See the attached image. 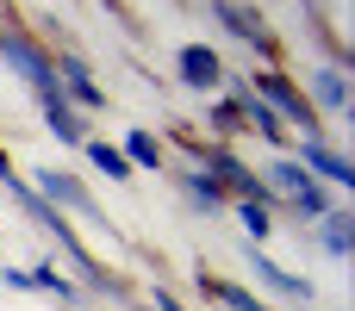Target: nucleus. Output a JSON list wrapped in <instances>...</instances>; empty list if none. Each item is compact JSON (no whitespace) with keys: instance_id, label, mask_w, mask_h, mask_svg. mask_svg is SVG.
Wrapping results in <instances>:
<instances>
[{"instance_id":"obj_7","label":"nucleus","mask_w":355,"mask_h":311,"mask_svg":"<svg viewBox=\"0 0 355 311\" xmlns=\"http://www.w3.org/2000/svg\"><path fill=\"white\" fill-rule=\"evenodd\" d=\"M306 100H312V112H349V75H343V62H324V69H312V81L300 87Z\"/></svg>"},{"instance_id":"obj_12","label":"nucleus","mask_w":355,"mask_h":311,"mask_svg":"<svg viewBox=\"0 0 355 311\" xmlns=\"http://www.w3.org/2000/svg\"><path fill=\"white\" fill-rule=\"evenodd\" d=\"M318 243H324V256H331V262H349V249H355V218L343 212V206H331V212L318 218Z\"/></svg>"},{"instance_id":"obj_14","label":"nucleus","mask_w":355,"mask_h":311,"mask_svg":"<svg viewBox=\"0 0 355 311\" xmlns=\"http://www.w3.org/2000/svg\"><path fill=\"white\" fill-rule=\"evenodd\" d=\"M237 224H243L250 249H262V243L275 237V206H268V199H237Z\"/></svg>"},{"instance_id":"obj_8","label":"nucleus","mask_w":355,"mask_h":311,"mask_svg":"<svg viewBox=\"0 0 355 311\" xmlns=\"http://www.w3.org/2000/svg\"><path fill=\"white\" fill-rule=\"evenodd\" d=\"M212 12L225 19V31H231V37H243V44H256L262 56L275 50V31H268V19H262L256 6H243V0H212Z\"/></svg>"},{"instance_id":"obj_6","label":"nucleus","mask_w":355,"mask_h":311,"mask_svg":"<svg viewBox=\"0 0 355 311\" xmlns=\"http://www.w3.org/2000/svg\"><path fill=\"white\" fill-rule=\"evenodd\" d=\"M37 106H44V131H50L56 143L81 150V143L94 137V131H87V118H81V112H75V106H69V100H62L56 87H44V94H37Z\"/></svg>"},{"instance_id":"obj_1","label":"nucleus","mask_w":355,"mask_h":311,"mask_svg":"<svg viewBox=\"0 0 355 311\" xmlns=\"http://www.w3.org/2000/svg\"><path fill=\"white\" fill-rule=\"evenodd\" d=\"M262 175H268V181H262L268 206L281 199V206H293L300 218H324V212H331V187H324V181H312V175H306L293 156H275Z\"/></svg>"},{"instance_id":"obj_5","label":"nucleus","mask_w":355,"mask_h":311,"mask_svg":"<svg viewBox=\"0 0 355 311\" xmlns=\"http://www.w3.org/2000/svg\"><path fill=\"white\" fill-rule=\"evenodd\" d=\"M56 62V94L75 106V112H106V87L94 81V69L75 56V50H62V56H50Z\"/></svg>"},{"instance_id":"obj_9","label":"nucleus","mask_w":355,"mask_h":311,"mask_svg":"<svg viewBox=\"0 0 355 311\" xmlns=\"http://www.w3.org/2000/svg\"><path fill=\"white\" fill-rule=\"evenodd\" d=\"M175 69H181V81H187L193 94H212V87L225 81V62H218V50H206V44H187V50L175 56Z\"/></svg>"},{"instance_id":"obj_3","label":"nucleus","mask_w":355,"mask_h":311,"mask_svg":"<svg viewBox=\"0 0 355 311\" xmlns=\"http://www.w3.org/2000/svg\"><path fill=\"white\" fill-rule=\"evenodd\" d=\"M0 62L25 81L31 94L56 87V62H50V50H44L37 37H25V31H0Z\"/></svg>"},{"instance_id":"obj_2","label":"nucleus","mask_w":355,"mask_h":311,"mask_svg":"<svg viewBox=\"0 0 355 311\" xmlns=\"http://www.w3.org/2000/svg\"><path fill=\"white\" fill-rule=\"evenodd\" d=\"M243 87H250V94H256V100H262V106H268V112H275L281 125H300L306 137H324V125H318L312 100H306V94H300V81H287L281 69H256V75H250Z\"/></svg>"},{"instance_id":"obj_21","label":"nucleus","mask_w":355,"mask_h":311,"mask_svg":"<svg viewBox=\"0 0 355 311\" xmlns=\"http://www.w3.org/2000/svg\"><path fill=\"white\" fill-rule=\"evenodd\" d=\"M0 281H6L12 293H31V274H19V268H0Z\"/></svg>"},{"instance_id":"obj_11","label":"nucleus","mask_w":355,"mask_h":311,"mask_svg":"<svg viewBox=\"0 0 355 311\" xmlns=\"http://www.w3.org/2000/svg\"><path fill=\"white\" fill-rule=\"evenodd\" d=\"M231 100H237V125H243V131H256V137H268V143H287V125H281V118H275V112L243 87V81H237V94H231Z\"/></svg>"},{"instance_id":"obj_22","label":"nucleus","mask_w":355,"mask_h":311,"mask_svg":"<svg viewBox=\"0 0 355 311\" xmlns=\"http://www.w3.org/2000/svg\"><path fill=\"white\" fill-rule=\"evenodd\" d=\"M6 175H12V162H6V150H0V181H6Z\"/></svg>"},{"instance_id":"obj_17","label":"nucleus","mask_w":355,"mask_h":311,"mask_svg":"<svg viewBox=\"0 0 355 311\" xmlns=\"http://www.w3.org/2000/svg\"><path fill=\"white\" fill-rule=\"evenodd\" d=\"M181 187H187V199H193V206H200V212H225V206H231V199H225V193H218V181H212V175H206V168H200V162H193V168H187V175H181Z\"/></svg>"},{"instance_id":"obj_19","label":"nucleus","mask_w":355,"mask_h":311,"mask_svg":"<svg viewBox=\"0 0 355 311\" xmlns=\"http://www.w3.org/2000/svg\"><path fill=\"white\" fill-rule=\"evenodd\" d=\"M212 125H218V131H243V125H237V100H218V106H212Z\"/></svg>"},{"instance_id":"obj_10","label":"nucleus","mask_w":355,"mask_h":311,"mask_svg":"<svg viewBox=\"0 0 355 311\" xmlns=\"http://www.w3.org/2000/svg\"><path fill=\"white\" fill-rule=\"evenodd\" d=\"M250 268H256V281H262L268 293H281V299H293V305H312V281L287 274V268H281V262H268L262 249H250Z\"/></svg>"},{"instance_id":"obj_4","label":"nucleus","mask_w":355,"mask_h":311,"mask_svg":"<svg viewBox=\"0 0 355 311\" xmlns=\"http://www.w3.org/2000/svg\"><path fill=\"white\" fill-rule=\"evenodd\" d=\"M31 193H37V199L50 206V212H62V218L75 212V218L100 224V199H94V193H87V187H81V181L69 175V168H37V187H31Z\"/></svg>"},{"instance_id":"obj_20","label":"nucleus","mask_w":355,"mask_h":311,"mask_svg":"<svg viewBox=\"0 0 355 311\" xmlns=\"http://www.w3.org/2000/svg\"><path fill=\"white\" fill-rule=\"evenodd\" d=\"M150 311H187V305H181V299L168 293V287H156V293H150Z\"/></svg>"},{"instance_id":"obj_15","label":"nucleus","mask_w":355,"mask_h":311,"mask_svg":"<svg viewBox=\"0 0 355 311\" xmlns=\"http://www.w3.org/2000/svg\"><path fill=\"white\" fill-rule=\"evenodd\" d=\"M81 150H87V162H94L106 181H131V175H137V168L125 162V150H119V143H106V137H87Z\"/></svg>"},{"instance_id":"obj_13","label":"nucleus","mask_w":355,"mask_h":311,"mask_svg":"<svg viewBox=\"0 0 355 311\" xmlns=\"http://www.w3.org/2000/svg\"><path fill=\"white\" fill-rule=\"evenodd\" d=\"M200 293H206L218 311H268L256 293H250V287H237V281H218V274H206V268H200Z\"/></svg>"},{"instance_id":"obj_18","label":"nucleus","mask_w":355,"mask_h":311,"mask_svg":"<svg viewBox=\"0 0 355 311\" xmlns=\"http://www.w3.org/2000/svg\"><path fill=\"white\" fill-rule=\"evenodd\" d=\"M31 293H50V299H62V305H75V299H81V287H75V281H62V274H56V262L31 268Z\"/></svg>"},{"instance_id":"obj_16","label":"nucleus","mask_w":355,"mask_h":311,"mask_svg":"<svg viewBox=\"0 0 355 311\" xmlns=\"http://www.w3.org/2000/svg\"><path fill=\"white\" fill-rule=\"evenodd\" d=\"M125 162H131V168H150V175H162L168 150H162V137H150V131H131V137H125Z\"/></svg>"}]
</instances>
